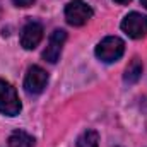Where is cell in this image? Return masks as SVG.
Listing matches in <instances>:
<instances>
[{
    "label": "cell",
    "instance_id": "6da1fadb",
    "mask_svg": "<svg viewBox=\"0 0 147 147\" xmlns=\"http://www.w3.org/2000/svg\"><path fill=\"white\" fill-rule=\"evenodd\" d=\"M21 108L22 106L16 92V87L10 82L0 79V113L5 116H16L19 115Z\"/></svg>",
    "mask_w": 147,
    "mask_h": 147
},
{
    "label": "cell",
    "instance_id": "7a4b0ae2",
    "mask_svg": "<svg viewBox=\"0 0 147 147\" xmlns=\"http://www.w3.org/2000/svg\"><path fill=\"white\" fill-rule=\"evenodd\" d=\"M125 51V43L118 36H108L105 38L98 46H96V57L105 62V63H113L121 58Z\"/></svg>",
    "mask_w": 147,
    "mask_h": 147
},
{
    "label": "cell",
    "instance_id": "3957f363",
    "mask_svg": "<svg viewBox=\"0 0 147 147\" xmlns=\"http://www.w3.org/2000/svg\"><path fill=\"white\" fill-rule=\"evenodd\" d=\"M94 10L84 0H72L65 7V19L70 26H84L89 19H92Z\"/></svg>",
    "mask_w": 147,
    "mask_h": 147
},
{
    "label": "cell",
    "instance_id": "277c9868",
    "mask_svg": "<svg viewBox=\"0 0 147 147\" xmlns=\"http://www.w3.org/2000/svg\"><path fill=\"white\" fill-rule=\"evenodd\" d=\"M46 84H48V72L45 69H41L39 65L29 67V70L26 74V79H24L26 92L31 94V96H38L45 91Z\"/></svg>",
    "mask_w": 147,
    "mask_h": 147
},
{
    "label": "cell",
    "instance_id": "5b68a950",
    "mask_svg": "<svg viewBox=\"0 0 147 147\" xmlns=\"http://www.w3.org/2000/svg\"><path fill=\"white\" fill-rule=\"evenodd\" d=\"M121 29L134 39L144 38L147 34V16L139 12H130L121 22Z\"/></svg>",
    "mask_w": 147,
    "mask_h": 147
},
{
    "label": "cell",
    "instance_id": "8992f818",
    "mask_svg": "<svg viewBox=\"0 0 147 147\" xmlns=\"http://www.w3.org/2000/svg\"><path fill=\"white\" fill-rule=\"evenodd\" d=\"M65 41H67V33L63 29H55L48 38V45L43 51V58L50 63H57L60 55H62Z\"/></svg>",
    "mask_w": 147,
    "mask_h": 147
},
{
    "label": "cell",
    "instance_id": "52a82bcc",
    "mask_svg": "<svg viewBox=\"0 0 147 147\" xmlns=\"http://www.w3.org/2000/svg\"><path fill=\"white\" fill-rule=\"evenodd\" d=\"M43 26L38 21H29L21 31V46L24 50H34L43 39Z\"/></svg>",
    "mask_w": 147,
    "mask_h": 147
},
{
    "label": "cell",
    "instance_id": "ba28073f",
    "mask_svg": "<svg viewBox=\"0 0 147 147\" xmlns=\"http://www.w3.org/2000/svg\"><path fill=\"white\" fill-rule=\"evenodd\" d=\"M34 137L24 130H16L9 137V147H34Z\"/></svg>",
    "mask_w": 147,
    "mask_h": 147
},
{
    "label": "cell",
    "instance_id": "9c48e42d",
    "mask_svg": "<svg viewBox=\"0 0 147 147\" xmlns=\"http://www.w3.org/2000/svg\"><path fill=\"white\" fill-rule=\"evenodd\" d=\"M142 62L139 58H132V62L128 63V67L125 69V75H123V80L125 84H135L140 75H142Z\"/></svg>",
    "mask_w": 147,
    "mask_h": 147
},
{
    "label": "cell",
    "instance_id": "30bf717a",
    "mask_svg": "<svg viewBox=\"0 0 147 147\" xmlns=\"http://www.w3.org/2000/svg\"><path fill=\"white\" fill-rule=\"evenodd\" d=\"M77 147H99V135L96 130H86L79 135Z\"/></svg>",
    "mask_w": 147,
    "mask_h": 147
},
{
    "label": "cell",
    "instance_id": "8fae6325",
    "mask_svg": "<svg viewBox=\"0 0 147 147\" xmlns=\"http://www.w3.org/2000/svg\"><path fill=\"white\" fill-rule=\"evenodd\" d=\"M17 7H29V5H33L34 3V0H12Z\"/></svg>",
    "mask_w": 147,
    "mask_h": 147
},
{
    "label": "cell",
    "instance_id": "7c38bea8",
    "mask_svg": "<svg viewBox=\"0 0 147 147\" xmlns=\"http://www.w3.org/2000/svg\"><path fill=\"white\" fill-rule=\"evenodd\" d=\"M115 2H116V3H121V5H123V3H128L130 0H115Z\"/></svg>",
    "mask_w": 147,
    "mask_h": 147
},
{
    "label": "cell",
    "instance_id": "4fadbf2b",
    "mask_svg": "<svg viewBox=\"0 0 147 147\" xmlns=\"http://www.w3.org/2000/svg\"><path fill=\"white\" fill-rule=\"evenodd\" d=\"M140 2H142V5H144V7L147 9V0H140Z\"/></svg>",
    "mask_w": 147,
    "mask_h": 147
}]
</instances>
